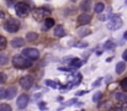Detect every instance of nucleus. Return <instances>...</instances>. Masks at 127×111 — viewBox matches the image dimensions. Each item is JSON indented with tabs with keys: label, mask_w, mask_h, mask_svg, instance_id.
<instances>
[{
	"label": "nucleus",
	"mask_w": 127,
	"mask_h": 111,
	"mask_svg": "<svg viewBox=\"0 0 127 111\" xmlns=\"http://www.w3.org/2000/svg\"><path fill=\"white\" fill-rule=\"evenodd\" d=\"M12 64L15 68H19V69H27L32 66V62L30 59H27L26 57L24 56H15L12 58Z\"/></svg>",
	"instance_id": "1"
},
{
	"label": "nucleus",
	"mask_w": 127,
	"mask_h": 111,
	"mask_svg": "<svg viewBox=\"0 0 127 111\" xmlns=\"http://www.w3.org/2000/svg\"><path fill=\"white\" fill-rule=\"evenodd\" d=\"M49 14H51V11H49L48 9H46V7H36V9H33V12H32L33 17H35L37 21L46 20Z\"/></svg>",
	"instance_id": "2"
},
{
	"label": "nucleus",
	"mask_w": 127,
	"mask_h": 111,
	"mask_svg": "<svg viewBox=\"0 0 127 111\" xmlns=\"http://www.w3.org/2000/svg\"><path fill=\"white\" fill-rule=\"evenodd\" d=\"M106 26H107L109 30L116 31V30H119V29L122 26V19H121L119 15H114V16L109 20V22H107Z\"/></svg>",
	"instance_id": "3"
},
{
	"label": "nucleus",
	"mask_w": 127,
	"mask_h": 111,
	"mask_svg": "<svg viewBox=\"0 0 127 111\" xmlns=\"http://www.w3.org/2000/svg\"><path fill=\"white\" fill-rule=\"evenodd\" d=\"M4 27L7 32L10 34H14V32H17L19 29H20V22L15 19H9L5 24H4Z\"/></svg>",
	"instance_id": "4"
},
{
	"label": "nucleus",
	"mask_w": 127,
	"mask_h": 111,
	"mask_svg": "<svg viewBox=\"0 0 127 111\" xmlns=\"http://www.w3.org/2000/svg\"><path fill=\"white\" fill-rule=\"evenodd\" d=\"M15 11H16V14H17L19 16L25 17V16H27L29 12H30V6H29L26 2H17L16 6H15Z\"/></svg>",
	"instance_id": "5"
},
{
	"label": "nucleus",
	"mask_w": 127,
	"mask_h": 111,
	"mask_svg": "<svg viewBox=\"0 0 127 111\" xmlns=\"http://www.w3.org/2000/svg\"><path fill=\"white\" fill-rule=\"evenodd\" d=\"M22 56L26 57V58L30 59V61H36V59H38V57H40V52H38V49H36V48H25L24 52H22Z\"/></svg>",
	"instance_id": "6"
},
{
	"label": "nucleus",
	"mask_w": 127,
	"mask_h": 111,
	"mask_svg": "<svg viewBox=\"0 0 127 111\" xmlns=\"http://www.w3.org/2000/svg\"><path fill=\"white\" fill-rule=\"evenodd\" d=\"M19 83H20V85H21L24 89H30V88L33 85V79H32V76L26 75V76H22Z\"/></svg>",
	"instance_id": "7"
},
{
	"label": "nucleus",
	"mask_w": 127,
	"mask_h": 111,
	"mask_svg": "<svg viewBox=\"0 0 127 111\" xmlns=\"http://www.w3.org/2000/svg\"><path fill=\"white\" fill-rule=\"evenodd\" d=\"M29 101H30V98L27 94H21L17 99V108L19 109H25L27 105H29Z\"/></svg>",
	"instance_id": "8"
},
{
	"label": "nucleus",
	"mask_w": 127,
	"mask_h": 111,
	"mask_svg": "<svg viewBox=\"0 0 127 111\" xmlns=\"http://www.w3.org/2000/svg\"><path fill=\"white\" fill-rule=\"evenodd\" d=\"M91 21V16L89 15V14H80L79 16H78V24L79 25H88L89 22Z\"/></svg>",
	"instance_id": "9"
},
{
	"label": "nucleus",
	"mask_w": 127,
	"mask_h": 111,
	"mask_svg": "<svg viewBox=\"0 0 127 111\" xmlns=\"http://www.w3.org/2000/svg\"><path fill=\"white\" fill-rule=\"evenodd\" d=\"M24 38L22 37H15L14 39H11V46L14 47V48H20V47H22L24 46Z\"/></svg>",
	"instance_id": "10"
},
{
	"label": "nucleus",
	"mask_w": 127,
	"mask_h": 111,
	"mask_svg": "<svg viewBox=\"0 0 127 111\" xmlns=\"http://www.w3.org/2000/svg\"><path fill=\"white\" fill-rule=\"evenodd\" d=\"M53 34H54V36H56V37H63V36H65L64 27H63V26H61V25L56 26V27H54V31H53Z\"/></svg>",
	"instance_id": "11"
},
{
	"label": "nucleus",
	"mask_w": 127,
	"mask_h": 111,
	"mask_svg": "<svg viewBox=\"0 0 127 111\" xmlns=\"http://www.w3.org/2000/svg\"><path fill=\"white\" fill-rule=\"evenodd\" d=\"M69 66H70V68H74V69L80 68V67L83 66V61H80L79 58H72V61H70Z\"/></svg>",
	"instance_id": "12"
},
{
	"label": "nucleus",
	"mask_w": 127,
	"mask_h": 111,
	"mask_svg": "<svg viewBox=\"0 0 127 111\" xmlns=\"http://www.w3.org/2000/svg\"><path fill=\"white\" fill-rule=\"evenodd\" d=\"M53 26H54V20L51 19V17H47V19L44 20V22H43V29H44V30H49V29L53 27Z\"/></svg>",
	"instance_id": "13"
},
{
	"label": "nucleus",
	"mask_w": 127,
	"mask_h": 111,
	"mask_svg": "<svg viewBox=\"0 0 127 111\" xmlns=\"http://www.w3.org/2000/svg\"><path fill=\"white\" fill-rule=\"evenodd\" d=\"M80 9H82L84 12L90 11V9H91V1H90V0H84V1L80 4Z\"/></svg>",
	"instance_id": "14"
},
{
	"label": "nucleus",
	"mask_w": 127,
	"mask_h": 111,
	"mask_svg": "<svg viewBox=\"0 0 127 111\" xmlns=\"http://www.w3.org/2000/svg\"><path fill=\"white\" fill-rule=\"evenodd\" d=\"M6 91H7V94H6V98H7L9 100H11V99H12V98L16 95V93H17V90H16V88H15V86H10V88H9Z\"/></svg>",
	"instance_id": "15"
},
{
	"label": "nucleus",
	"mask_w": 127,
	"mask_h": 111,
	"mask_svg": "<svg viewBox=\"0 0 127 111\" xmlns=\"http://www.w3.org/2000/svg\"><path fill=\"white\" fill-rule=\"evenodd\" d=\"M125 69H126V64H125V62H119L117 66H116V73L117 74L124 73Z\"/></svg>",
	"instance_id": "16"
},
{
	"label": "nucleus",
	"mask_w": 127,
	"mask_h": 111,
	"mask_svg": "<svg viewBox=\"0 0 127 111\" xmlns=\"http://www.w3.org/2000/svg\"><path fill=\"white\" fill-rule=\"evenodd\" d=\"M90 29H88V27H83V29H80V30H78V35L80 37H85L88 36V35H90Z\"/></svg>",
	"instance_id": "17"
},
{
	"label": "nucleus",
	"mask_w": 127,
	"mask_h": 111,
	"mask_svg": "<svg viewBox=\"0 0 127 111\" xmlns=\"http://www.w3.org/2000/svg\"><path fill=\"white\" fill-rule=\"evenodd\" d=\"M104 9H105L104 2H97V4L95 5V7H94V10H95L96 14H101V12L104 11Z\"/></svg>",
	"instance_id": "18"
},
{
	"label": "nucleus",
	"mask_w": 127,
	"mask_h": 111,
	"mask_svg": "<svg viewBox=\"0 0 127 111\" xmlns=\"http://www.w3.org/2000/svg\"><path fill=\"white\" fill-rule=\"evenodd\" d=\"M115 98H116V100H119V101H126L127 94H125V93H117V94L115 95Z\"/></svg>",
	"instance_id": "19"
},
{
	"label": "nucleus",
	"mask_w": 127,
	"mask_h": 111,
	"mask_svg": "<svg viewBox=\"0 0 127 111\" xmlns=\"http://www.w3.org/2000/svg\"><path fill=\"white\" fill-rule=\"evenodd\" d=\"M26 38L32 42V41H36V39L38 38V35H37L36 32H29V34L26 35Z\"/></svg>",
	"instance_id": "20"
},
{
	"label": "nucleus",
	"mask_w": 127,
	"mask_h": 111,
	"mask_svg": "<svg viewBox=\"0 0 127 111\" xmlns=\"http://www.w3.org/2000/svg\"><path fill=\"white\" fill-rule=\"evenodd\" d=\"M7 62H9L7 56L4 54V53H0V66H4V64H6Z\"/></svg>",
	"instance_id": "21"
},
{
	"label": "nucleus",
	"mask_w": 127,
	"mask_h": 111,
	"mask_svg": "<svg viewBox=\"0 0 127 111\" xmlns=\"http://www.w3.org/2000/svg\"><path fill=\"white\" fill-rule=\"evenodd\" d=\"M6 44H7L6 38L4 36H0V49H4V48L6 47Z\"/></svg>",
	"instance_id": "22"
},
{
	"label": "nucleus",
	"mask_w": 127,
	"mask_h": 111,
	"mask_svg": "<svg viewBox=\"0 0 127 111\" xmlns=\"http://www.w3.org/2000/svg\"><path fill=\"white\" fill-rule=\"evenodd\" d=\"M0 111H12V109L9 104H1L0 105Z\"/></svg>",
	"instance_id": "23"
},
{
	"label": "nucleus",
	"mask_w": 127,
	"mask_h": 111,
	"mask_svg": "<svg viewBox=\"0 0 127 111\" xmlns=\"http://www.w3.org/2000/svg\"><path fill=\"white\" fill-rule=\"evenodd\" d=\"M114 47H115V43H114L112 41H107V42L105 43V46H104L105 49H111V48H114Z\"/></svg>",
	"instance_id": "24"
},
{
	"label": "nucleus",
	"mask_w": 127,
	"mask_h": 111,
	"mask_svg": "<svg viewBox=\"0 0 127 111\" xmlns=\"http://www.w3.org/2000/svg\"><path fill=\"white\" fill-rule=\"evenodd\" d=\"M100 98H101V93H100V91H96V93L94 94V96H93V101L97 103V101L100 100Z\"/></svg>",
	"instance_id": "25"
},
{
	"label": "nucleus",
	"mask_w": 127,
	"mask_h": 111,
	"mask_svg": "<svg viewBox=\"0 0 127 111\" xmlns=\"http://www.w3.org/2000/svg\"><path fill=\"white\" fill-rule=\"evenodd\" d=\"M6 94H7L6 89L0 88V100H1V99H5V98H6Z\"/></svg>",
	"instance_id": "26"
},
{
	"label": "nucleus",
	"mask_w": 127,
	"mask_h": 111,
	"mask_svg": "<svg viewBox=\"0 0 127 111\" xmlns=\"http://www.w3.org/2000/svg\"><path fill=\"white\" fill-rule=\"evenodd\" d=\"M120 85H121V88H122L124 91H127V78L126 79H124V80H121Z\"/></svg>",
	"instance_id": "27"
},
{
	"label": "nucleus",
	"mask_w": 127,
	"mask_h": 111,
	"mask_svg": "<svg viewBox=\"0 0 127 111\" xmlns=\"http://www.w3.org/2000/svg\"><path fill=\"white\" fill-rule=\"evenodd\" d=\"M46 84H47L48 86H51V88H57V86H58V85L56 84V81H53V80H47Z\"/></svg>",
	"instance_id": "28"
},
{
	"label": "nucleus",
	"mask_w": 127,
	"mask_h": 111,
	"mask_svg": "<svg viewBox=\"0 0 127 111\" xmlns=\"http://www.w3.org/2000/svg\"><path fill=\"white\" fill-rule=\"evenodd\" d=\"M6 81V75L4 73H0V84L1 83H5Z\"/></svg>",
	"instance_id": "29"
},
{
	"label": "nucleus",
	"mask_w": 127,
	"mask_h": 111,
	"mask_svg": "<svg viewBox=\"0 0 127 111\" xmlns=\"http://www.w3.org/2000/svg\"><path fill=\"white\" fill-rule=\"evenodd\" d=\"M77 47H79V48H85V47H88V43H86V42H83V43H78V44H77Z\"/></svg>",
	"instance_id": "30"
},
{
	"label": "nucleus",
	"mask_w": 127,
	"mask_h": 111,
	"mask_svg": "<svg viewBox=\"0 0 127 111\" xmlns=\"http://www.w3.org/2000/svg\"><path fill=\"white\" fill-rule=\"evenodd\" d=\"M38 108L40 109H46V104L44 103H38Z\"/></svg>",
	"instance_id": "31"
},
{
	"label": "nucleus",
	"mask_w": 127,
	"mask_h": 111,
	"mask_svg": "<svg viewBox=\"0 0 127 111\" xmlns=\"http://www.w3.org/2000/svg\"><path fill=\"white\" fill-rule=\"evenodd\" d=\"M122 58H124V61H127V49L122 53Z\"/></svg>",
	"instance_id": "32"
},
{
	"label": "nucleus",
	"mask_w": 127,
	"mask_h": 111,
	"mask_svg": "<svg viewBox=\"0 0 127 111\" xmlns=\"http://www.w3.org/2000/svg\"><path fill=\"white\" fill-rule=\"evenodd\" d=\"M75 104H77V99H72L69 101V105H75Z\"/></svg>",
	"instance_id": "33"
},
{
	"label": "nucleus",
	"mask_w": 127,
	"mask_h": 111,
	"mask_svg": "<svg viewBox=\"0 0 127 111\" xmlns=\"http://www.w3.org/2000/svg\"><path fill=\"white\" fill-rule=\"evenodd\" d=\"M100 83H101V79H97V80H96V83H94V84H93V86H97Z\"/></svg>",
	"instance_id": "34"
},
{
	"label": "nucleus",
	"mask_w": 127,
	"mask_h": 111,
	"mask_svg": "<svg viewBox=\"0 0 127 111\" xmlns=\"http://www.w3.org/2000/svg\"><path fill=\"white\" fill-rule=\"evenodd\" d=\"M85 93H86V91H78V93H77V95H84Z\"/></svg>",
	"instance_id": "35"
},
{
	"label": "nucleus",
	"mask_w": 127,
	"mask_h": 111,
	"mask_svg": "<svg viewBox=\"0 0 127 111\" xmlns=\"http://www.w3.org/2000/svg\"><path fill=\"white\" fill-rule=\"evenodd\" d=\"M1 19H4V12H2V11H0V20H1Z\"/></svg>",
	"instance_id": "36"
},
{
	"label": "nucleus",
	"mask_w": 127,
	"mask_h": 111,
	"mask_svg": "<svg viewBox=\"0 0 127 111\" xmlns=\"http://www.w3.org/2000/svg\"><path fill=\"white\" fill-rule=\"evenodd\" d=\"M96 54H97V56H100V54H102V51H97V52H96Z\"/></svg>",
	"instance_id": "37"
},
{
	"label": "nucleus",
	"mask_w": 127,
	"mask_h": 111,
	"mask_svg": "<svg viewBox=\"0 0 127 111\" xmlns=\"http://www.w3.org/2000/svg\"><path fill=\"white\" fill-rule=\"evenodd\" d=\"M6 1H7V2H9V4H12V2H14V1H15V0H6Z\"/></svg>",
	"instance_id": "38"
},
{
	"label": "nucleus",
	"mask_w": 127,
	"mask_h": 111,
	"mask_svg": "<svg viewBox=\"0 0 127 111\" xmlns=\"http://www.w3.org/2000/svg\"><path fill=\"white\" fill-rule=\"evenodd\" d=\"M124 37H125V39H126V41H127V31H126V32H125V35H124Z\"/></svg>",
	"instance_id": "39"
},
{
	"label": "nucleus",
	"mask_w": 127,
	"mask_h": 111,
	"mask_svg": "<svg viewBox=\"0 0 127 111\" xmlns=\"http://www.w3.org/2000/svg\"><path fill=\"white\" fill-rule=\"evenodd\" d=\"M125 4H126V5H127V0H126V1H125Z\"/></svg>",
	"instance_id": "40"
},
{
	"label": "nucleus",
	"mask_w": 127,
	"mask_h": 111,
	"mask_svg": "<svg viewBox=\"0 0 127 111\" xmlns=\"http://www.w3.org/2000/svg\"><path fill=\"white\" fill-rule=\"evenodd\" d=\"M72 1H77V0H72Z\"/></svg>",
	"instance_id": "41"
},
{
	"label": "nucleus",
	"mask_w": 127,
	"mask_h": 111,
	"mask_svg": "<svg viewBox=\"0 0 127 111\" xmlns=\"http://www.w3.org/2000/svg\"><path fill=\"white\" fill-rule=\"evenodd\" d=\"M47 1H49V0H47Z\"/></svg>",
	"instance_id": "42"
}]
</instances>
